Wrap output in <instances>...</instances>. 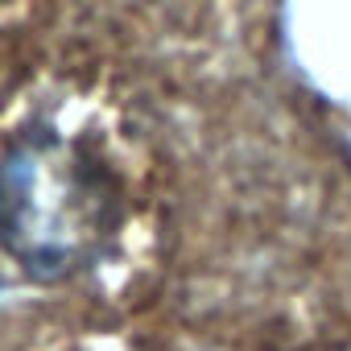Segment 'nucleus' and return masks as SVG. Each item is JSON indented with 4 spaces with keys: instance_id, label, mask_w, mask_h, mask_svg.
I'll return each mask as SVG.
<instances>
[{
    "instance_id": "f257e3e1",
    "label": "nucleus",
    "mask_w": 351,
    "mask_h": 351,
    "mask_svg": "<svg viewBox=\"0 0 351 351\" xmlns=\"http://www.w3.org/2000/svg\"><path fill=\"white\" fill-rule=\"evenodd\" d=\"M124 195L108 132L42 116L0 153V248L42 281L83 273L112 248Z\"/></svg>"
}]
</instances>
